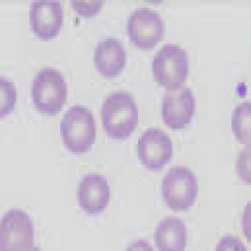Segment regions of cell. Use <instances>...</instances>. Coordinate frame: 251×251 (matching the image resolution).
<instances>
[{"label":"cell","instance_id":"7c38bea8","mask_svg":"<svg viewBox=\"0 0 251 251\" xmlns=\"http://www.w3.org/2000/svg\"><path fill=\"white\" fill-rule=\"evenodd\" d=\"M94 61L97 69L104 76L112 77L121 73L126 62V51L120 39L107 37L97 43Z\"/></svg>","mask_w":251,"mask_h":251},{"label":"cell","instance_id":"9c48e42d","mask_svg":"<svg viewBox=\"0 0 251 251\" xmlns=\"http://www.w3.org/2000/svg\"><path fill=\"white\" fill-rule=\"evenodd\" d=\"M194 94L187 86L169 90L161 104V116L164 124L172 129H181L190 124L194 115Z\"/></svg>","mask_w":251,"mask_h":251},{"label":"cell","instance_id":"ba28073f","mask_svg":"<svg viewBox=\"0 0 251 251\" xmlns=\"http://www.w3.org/2000/svg\"><path fill=\"white\" fill-rule=\"evenodd\" d=\"M174 153L172 140L159 128H149L137 141V155L141 163L151 171H159L171 160Z\"/></svg>","mask_w":251,"mask_h":251},{"label":"cell","instance_id":"6da1fadb","mask_svg":"<svg viewBox=\"0 0 251 251\" xmlns=\"http://www.w3.org/2000/svg\"><path fill=\"white\" fill-rule=\"evenodd\" d=\"M101 119L106 133L124 139L134 131L138 124V107L130 93L116 91L106 97L101 106Z\"/></svg>","mask_w":251,"mask_h":251},{"label":"cell","instance_id":"5b68a950","mask_svg":"<svg viewBox=\"0 0 251 251\" xmlns=\"http://www.w3.org/2000/svg\"><path fill=\"white\" fill-rule=\"evenodd\" d=\"M151 67L157 82L171 90L177 88L188 75V53L180 46L167 43L155 53Z\"/></svg>","mask_w":251,"mask_h":251},{"label":"cell","instance_id":"7a4b0ae2","mask_svg":"<svg viewBox=\"0 0 251 251\" xmlns=\"http://www.w3.org/2000/svg\"><path fill=\"white\" fill-rule=\"evenodd\" d=\"M63 143L69 151H89L96 139L94 114L85 106L75 104L67 110L60 124Z\"/></svg>","mask_w":251,"mask_h":251},{"label":"cell","instance_id":"2e32d148","mask_svg":"<svg viewBox=\"0 0 251 251\" xmlns=\"http://www.w3.org/2000/svg\"><path fill=\"white\" fill-rule=\"evenodd\" d=\"M215 251H247V248L237 236L226 235L218 242Z\"/></svg>","mask_w":251,"mask_h":251},{"label":"cell","instance_id":"d6986e66","mask_svg":"<svg viewBox=\"0 0 251 251\" xmlns=\"http://www.w3.org/2000/svg\"><path fill=\"white\" fill-rule=\"evenodd\" d=\"M126 251H154L151 244L145 239H137L132 242Z\"/></svg>","mask_w":251,"mask_h":251},{"label":"cell","instance_id":"ac0fdd59","mask_svg":"<svg viewBox=\"0 0 251 251\" xmlns=\"http://www.w3.org/2000/svg\"><path fill=\"white\" fill-rule=\"evenodd\" d=\"M75 10L78 14L84 16H92L96 14L101 9L104 1H94V2H71Z\"/></svg>","mask_w":251,"mask_h":251},{"label":"cell","instance_id":"5bb4252c","mask_svg":"<svg viewBox=\"0 0 251 251\" xmlns=\"http://www.w3.org/2000/svg\"><path fill=\"white\" fill-rule=\"evenodd\" d=\"M231 129L241 143L249 145L251 140V103L243 102L231 114Z\"/></svg>","mask_w":251,"mask_h":251},{"label":"cell","instance_id":"277c9868","mask_svg":"<svg viewBox=\"0 0 251 251\" xmlns=\"http://www.w3.org/2000/svg\"><path fill=\"white\" fill-rule=\"evenodd\" d=\"M161 192L169 208L175 210H188L198 197V179L188 167L175 166L165 175Z\"/></svg>","mask_w":251,"mask_h":251},{"label":"cell","instance_id":"3957f363","mask_svg":"<svg viewBox=\"0 0 251 251\" xmlns=\"http://www.w3.org/2000/svg\"><path fill=\"white\" fill-rule=\"evenodd\" d=\"M68 98L65 75L58 69L45 67L35 75L31 85V99L35 108L43 113L60 112Z\"/></svg>","mask_w":251,"mask_h":251},{"label":"cell","instance_id":"8fae6325","mask_svg":"<svg viewBox=\"0 0 251 251\" xmlns=\"http://www.w3.org/2000/svg\"><path fill=\"white\" fill-rule=\"evenodd\" d=\"M29 23L31 29L39 37L50 39L57 35L64 18L61 2L56 0H37L29 7Z\"/></svg>","mask_w":251,"mask_h":251},{"label":"cell","instance_id":"8992f818","mask_svg":"<svg viewBox=\"0 0 251 251\" xmlns=\"http://www.w3.org/2000/svg\"><path fill=\"white\" fill-rule=\"evenodd\" d=\"M35 229L29 215L21 209L8 210L0 220V251H29Z\"/></svg>","mask_w":251,"mask_h":251},{"label":"cell","instance_id":"9a60e30c","mask_svg":"<svg viewBox=\"0 0 251 251\" xmlns=\"http://www.w3.org/2000/svg\"><path fill=\"white\" fill-rule=\"evenodd\" d=\"M17 102V89L13 81L0 75V118L14 110Z\"/></svg>","mask_w":251,"mask_h":251},{"label":"cell","instance_id":"e0dca14e","mask_svg":"<svg viewBox=\"0 0 251 251\" xmlns=\"http://www.w3.org/2000/svg\"><path fill=\"white\" fill-rule=\"evenodd\" d=\"M236 169L238 175L241 177L242 180L246 182H250V147L242 150L238 156L236 162Z\"/></svg>","mask_w":251,"mask_h":251},{"label":"cell","instance_id":"30bf717a","mask_svg":"<svg viewBox=\"0 0 251 251\" xmlns=\"http://www.w3.org/2000/svg\"><path fill=\"white\" fill-rule=\"evenodd\" d=\"M111 198V189L105 176L99 174L85 175L78 183V203L88 214H98L105 210Z\"/></svg>","mask_w":251,"mask_h":251},{"label":"cell","instance_id":"52a82bcc","mask_svg":"<svg viewBox=\"0 0 251 251\" xmlns=\"http://www.w3.org/2000/svg\"><path fill=\"white\" fill-rule=\"evenodd\" d=\"M126 28L129 38L137 47L150 49L163 38L164 21L156 10L138 7L128 17Z\"/></svg>","mask_w":251,"mask_h":251},{"label":"cell","instance_id":"ffe728a7","mask_svg":"<svg viewBox=\"0 0 251 251\" xmlns=\"http://www.w3.org/2000/svg\"><path fill=\"white\" fill-rule=\"evenodd\" d=\"M29 251H40V250H39L37 247H35V246H34V247H32V248H31V249Z\"/></svg>","mask_w":251,"mask_h":251},{"label":"cell","instance_id":"4fadbf2b","mask_svg":"<svg viewBox=\"0 0 251 251\" xmlns=\"http://www.w3.org/2000/svg\"><path fill=\"white\" fill-rule=\"evenodd\" d=\"M154 242L159 251H185L188 243L186 225L180 218H163L155 227Z\"/></svg>","mask_w":251,"mask_h":251}]
</instances>
